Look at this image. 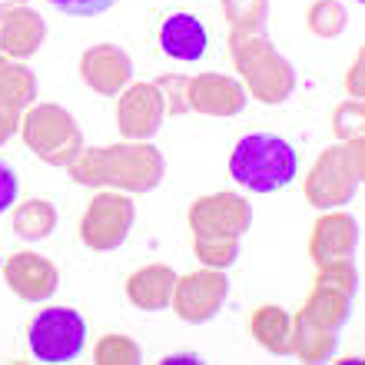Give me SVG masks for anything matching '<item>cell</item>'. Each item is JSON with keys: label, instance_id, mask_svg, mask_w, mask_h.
Returning a JSON list of instances; mask_svg holds the SVG:
<instances>
[{"label": "cell", "instance_id": "cell-1", "mask_svg": "<svg viewBox=\"0 0 365 365\" xmlns=\"http://www.w3.org/2000/svg\"><path fill=\"white\" fill-rule=\"evenodd\" d=\"M63 170L80 186H110L143 196L163 182L166 160L150 140H120L110 146H80Z\"/></svg>", "mask_w": 365, "mask_h": 365}, {"label": "cell", "instance_id": "cell-2", "mask_svg": "<svg viewBox=\"0 0 365 365\" xmlns=\"http://www.w3.org/2000/svg\"><path fill=\"white\" fill-rule=\"evenodd\" d=\"M230 60L246 93L259 103H286L296 90V67L276 50L272 40L262 37V30H230Z\"/></svg>", "mask_w": 365, "mask_h": 365}, {"label": "cell", "instance_id": "cell-3", "mask_svg": "<svg viewBox=\"0 0 365 365\" xmlns=\"http://www.w3.org/2000/svg\"><path fill=\"white\" fill-rule=\"evenodd\" d=\"M352 296L329 286H312L306 302L292 316V339H289V356L302 362H326L339 346V332L349 322Z\"/></svg>", "mask_w": 365, "mask_h": 365}, {"label": "cell", "instance_id": "cell-4", "mask_svg": "<svg viewBox=\"0 0 365 365\" xmlns=\"http://www.w3.org/2000/svg\"><path fill=\"white\" fill-rule=\"evenodd\" d=\"M230 176L252 192H279L299 176V153L276 133H246L230 153Z\"/></svg>", "mask_w": 365, "mask_h": 365}, {"label": "cell", "instance_id": "cell-5", "mask_svg": "<svg viewBox=\"0 0 365 365\" xmlns=\"http://www.w3.org/2000/svg\"><path fill=\"white\" fill-rule=\"evenodd\" d=\"M365 176V143L362 140H339L326 146L302 182V196L312 210H342L352 202Z\"/></svg>", "mask_w": 365, "mask_h": 365}, {"label": "cell", "instance_id": "cell-6", "mask_svg": "<svg viewBox=\"0 0 365 365\" xmlns=\"http://www.w3.org/2000/svg\"><path fill=\"white\" fill-rule=\"evenodd\" d=\"M17 133L30 153L50 166H67L83 146L77 116L60 103H30L20 113Z\"/></svg>", "mask_w": 365, "mask_h": 365}, {"label": "cell", "instance_id": "cell-7", "mask_svg": "<svg viewBox=\"0 0 365 365\" xmlns=\"http://www.w3.org/2000/svg\"><path fill=\"white\" fill-rule=\"evenodd\" d=\"M30 352L37 362L47 365H63L80 359L83 346H87V322L77 309L70 306H47L40 309L37 319L27 329Z\"/></svg>", "mask_w": 365, "mask_h": 365}, {"label": "cell", "instance_id": "cell-8", "mask_svg": "<svg viewBox=\"0 0 365 365\" xmlns=\"http://www.w3.org/2000/svg\"><path fill=\"white\" fill-rule=\"evenodd\" d=\"M136 220V206L130 192L103 190L90 200L83 220H80V240L93 252H113L123 246Z\"/></svg>", "mask_w": 365, "mask_h": 365}, {"label": "cell", "instance_id": "cell-9", "mask_svg": "<svg viewBox=\"0 0 365 365\" xmlns=\"http://www.w3.org/2000/svg\"><path fill=\"white\" fill-rule=\"evenodd\" d=\"M226 296H230V276H226V269H206L202 266V269H192L176 279L170 306H173V312L182 322L200 326V322H210L226 306Z\"/></svg>", "mask_w": 365, "mask_h": 365}, {"label": "cell", "instance_id": "cell-10", "mask_svg": "<svg viewBox=\"0 0 365 365\" xmlns=\"http://www.w3.org/2000/svg\"><path fill=\"white\" fill-rule=\"evenodd\" d=\"M252 226V206L242 192L222 190L210 192L190 206V230L192 236H232L242 240Z\"/></svg>", "mask_w": 365, "mask_h": 365}, {"label": "cell", "instance_id": "cell-11", "mask_svg": "<svg viewBox=\"0 0 365 365\" xmlns=\"http://www.w3.org/2000/svg\"><path fill=\"white\" fill-rule=\"evenodd\" d=\"M166 120V100L156 83H130L116 100V130L123 140H153Z\"/></svg>", "mask_w": 365, "mask_h": 365}, {"label": "cell", "instance_id": "cell-12", "mask_svg": "<svg viewBox=\"0 0 365 365\" xmlns=\"http://www.w3.org/2000/svg\"><path fill=\"white\" fill-rule=\"evenodd\" d=\"M80 80L100 96H120L133 83V60L116 43H93L80 57Z\"/></svg>", "mask_w": 365, "mask_h": 365}, {"label": "cell", "instance_id": "cell-13", "mask_svg": "<svg viewBox=\"0 0 365 365\" xmlns=\"http://www.w3.org/2000/svg\"><path fill=\"white\" fill-rule=\"evenodd\" d=\"M4 282L24 302H47L60 286V269L47 256L20 250L14 256H7V262H4Z\"/></svg>", "mask_w": 365, "mask_h": 365}, {"label": "cell", "instance_id": "cell-14", "mask_svg": "<svg viewBox=\"0 0 365 365\" xmlns=\"http://www.w3.org/2000/svg\"><path fill=\"white\" fill-rule=\"evenodd\" d=\"M190 110L202 116H236L246 110L250 103V93L240 80L226 77V73H200V77H190Z\"/></svg>", "mask_w": 365, "mask_h": 365}, {"label": "cell", "instance_id": "cell-15", "mask_svg": "<svg viewBox=\"0 0 365 365\" xmlns=\"http://www.w3.org/2000/svg\"><path fill=\"white\" fill-rule=\"evenodd\" d=\"M356 246H359V226L349 212L326 210L312 222V232H309V259L316 262V266L336 262V259H352Z\"/></svg>", "mask_w": 365, "mask_h": 365}, {"label": "cell", "instance_id": "cell-16", "mask_svg": "<svg viewBox=\"0 0 365 365\" xmlns=\"http://www.w3.org/2000/svg\"><path fill=\"white\" fill-rule=\"evenodd\" d=\"M43 40H47V20L27 4L0 17V53L4 57L27 60L43 47Z\"/></svg>", "mask_w": 365, "mask_h": 365}, {"label": "cell", "instance_id": "cell-17", "mask_svg": "<svg viewBox=\"0 0 365 365\" xmlns=\"http://www.w3.org/2000/svg\"><path fill=\"white\" fill-rule=\"evenodd\" d=\"M176 279L180 276H176L173 266H166V262H150L143 269L130 272V279H126V299H130V306L143 309V312L170 309Z\"/></svg>", "mask_w": 365, "mask_h": 365}, {"label": "cell", "instance_id": "cell-18", "mask_svg": "<svg viewBox=\"0 0 365 365\" xmlns=\"http://www.w3.org/2000/svg\"><path fill=\"white\" fill-rule=\"evenodd\" d=\"M210 47V34L202 27L200 17L192 14H170L160 27V50L166 57L182 60V63H196Z\"/></svg>", "mask_w": 365, "mask_h": 365}, {"label": "cell", "instance_id": "cell-19", "mask_svg": "<svg viewBox=\"0 0 365 365\" xmlns=\"http://www.w3.org/2000/svg\"><path fill=\"white\" fill-rule=\"evenodd\" d=\"M250 336L272 356H289V339H292V312L276 302H266L250 316Z\"/></svg>", "mask_w": 365, "mask_h": 365}, {"label": "cell", "instance_id": "cell-20", "mask_svg": "<svg viewBox=\"0 0 365 365\" xmlns=\"http://www.w3.org/2000/svg\"><path fill=\"white\" fill-rule=\"evenodd\" d=\"M10 230L17 232L20 240H27V242L47 240L50 232L57 230V206H53L50 200L14 202V212H10Z\"/></svg>", "mask_w": 365, "mask_h": 365}, {"label": "cell", "instance_id": "cell-21", "mask_svg": "<svg viewBox=\"0 0 365 365\" xmlns=\"http://www.w3.org/2000/svg\"><path fill=\"white\" fill-rule=\"evenodd\" d=\"M0 100L27 110L30 103H37V77L34 70L24 67L20 60H10L0 53Z\"/></svg>", "mask_w": 365, "mask_h": 365}, {"label": "cell", "instance_id": "cell-22", "mask_svg": "<svg viewBox=\"0 0 365 365\" xmlns=\"http://www.w3.org/2000/svg\"><path fill=\"white\" fill-rule=\"evenodd\" d=\"M306 27L319 40H336L349 27V10L342 0H312L306 10Z\"/></svg>", "mask_w": 365, "mask_h": 365}, {"label": "cell", "instance_id": "cell-23", "mask_svg": "<svg viewBox=\"0 0 365 365\" xmlns=\"http://www.w3.org/2000/svg\"><path fill=\"white\" fill-rule=\"evenodd\" d=\"M192 252L206 269H230L240 259V240L232 236H192Z\"/></svg>", "mask_w": 365, "mask_h": 365}, {"label": "cell", "instance_id": "cell-24", "mask_svg": "<svg viewBox=\"0 0 365 365\" xmlns=\"http://www.w3.org/2000/svg\"><path fill=\"white\" fill-rule=\"evenodd\" d=\"M143 359L136 339L123 336V332H110V336H100L93 346V362L96 365H136Z\"/></svg>", "mask_w": 365, "mask_h": 365}, {"label": "cell", "instance_id": "cell-25", "mask_svg": "<svg viewBox=\"0 0 365 365\" xmlns=\"http://www.w3.org/2000/svg\"><path fill=\"white\" fill-rule=\"evenodd\" d=\"M222 17L236 30H262L269 20V0H222Z\"/></svg>", "mask_w": 365, "mask_h": 365}, {"label": "cell", "instance_id": "cell-26", "mask_svg": "<svg viewBox=\"0 0 365 365\" xmlns=\"http://www.w3.org/2000/svg\"><path fill=\"white\" fill-rule=\"evenodd\" d=\"M312 286H329V289L346 292V296H356V289H359V269L352 266V259L322 262V266H316V282H312Z\"/></svg>", "mask_w": 365, "mask_h": 365}, {"label": "cell", "instance_id": "cell-27", "mask_svg": "<svg viewBox=\"0 0 365 365\" xmlns=\"http://www.w3.org/2000/svg\"><path fill=\"white\" fill-rule=\"evenodd\" d=\"M332 133L336 140H362L365 136V103L349 96L346 103L336 106L332 113Z\"/></svg>", "mask_w": 365, "mask_h": 365}, {"label": "cell", "instance_id": "cell-28", "mask_svg": "<svg viewBox=\"0 0 365 365\" xmlns=\"http://www.w3.org/2000/svg\"><path fill=\"white\" fill-rule=\"evenodd\" d=\"M153 83L160 87V93H163V100H166V116L190 113V96H186V90H190V77L163 73V77H156Z\"/></svg>", "mask_w": 365, "mask_h": 365}, {"label": "cell", "instance_id": "cell-29", "mask_svg": "<svg viewBox=\"0 0 365 365\" xmlns=\"http://www.w3.org/2000/svg\"><path fill=\"white\" fill-rule=\"evenodd\" d=\"M47 4L67 17H100L106 10H113L120 0H47Z\"/></svg>", "mask_w": 365, "mask_h": 365}, {"label": "cell", "instance_id": "cell-30", "mask_svg": "<svg viewBox=\"0 0 365 365\" xmlns=\"http://www.w3.org/2000/svg\"><path fill=\"white\" fill-rule=\"evenodd\" d=\"M17 192H20V180H17V173H14V166L0 160V212L14 210Z\"/></svg>", "mask_w": 365, "mask_h": 365}, {"label": "cell", "instance_id": "cell-31", "mask_svg": "<svg viewBox=\"0 0 365 365\" xmlns=\"http://www.w3.org/2000/svg\"><path fill=\"white\" fill-rule=\"evenodd\" d=\"M365 53H362V47H359V53H356V60H352V70L346 73V93L352 96V100H362L365 96Z\"/></svg>", "mask_w": 365, "mask_h": 365}, {"label": "cell", "instance_id": "cell-32", "mask_svg": "<svg viewBox=\"0 0 365 365\" xmlns=\"http://www.w3.org/2000/svg\"><path fill=\"white\" fill-rule=\"evenodd\" d=\"M20 106H14V103H7V100H0V146L7 143L10 136L17 133V126H20Z\"/></svg>", "mask_w": 365, "mask_h": 365}, {"label": "cell", "instance_id": "cell-33", "mask_svg": "<svg viewBox=\"0 0 365 365\" xmlns=\"http://www.w3.org/2000/svg\"><path fill=\"white\" fill-rule=\"evenodd\" d=\"M27 0H0V17H7L10 10H17V7H24Z\"/></svg>", "mask_w": 365, "mask_h": 365}, {"label": "cell", "instance_id": "cell-34", "mask_svg": "<svg viewBox=\"0 0 365 365\" xmlns=\"http://www.w3.org/2000/svg\"><path fill=\"white\" fill-rule=\"evenodd\" d=\"M356 4H362V0H356Z\"/></svg>", "mask_w": 365, "mask_h": 365}]
</instances>
